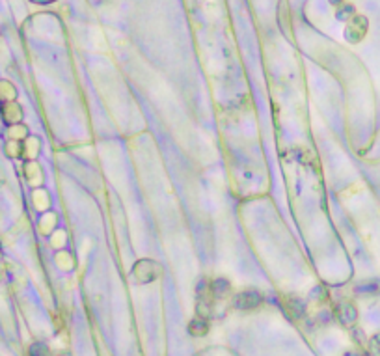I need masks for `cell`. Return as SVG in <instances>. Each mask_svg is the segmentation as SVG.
Instances as JSON below:
<instances>
[{
  "mask_svg": "<svg viewBox=\"0 0 380 356\" xmlns=\"http://www.w3.org/2000/svg\"><path fill=\"white\" fill-rule=\"evenodd\" d=\"M352 15H354V8H352V6H349V4H343L339 10H337V19H341V21L350 19Z\"/></svg>",
  "mask_w": 380,
  "mask_h": 356,
  "instance_id": "cell-10",
  "label": "cell"
},
{
  "mask_svg": "<svg viewBox=\"0 0 380 356\" xmlns=\"http://www.w3.org/2000/svg\"><path fill=\"white\" fill-rule=\"evenodd\" d=\"M135 278L140 284H149L160 278V265L153 259H140L135 265Z\"/></svg>",
  "mask_w": 380,
  "mask_h": 356,
  "instance_id": "cell-1",
  "label": "cell"
},
{
  "mask_svg": "<svg viewBox=\"0 0 380 356\" xmlns=\"http://www.w3.org/2000/svg\"><path fill=\"white\" fill-rule=\"evenodd\" d=\"M2 114H4V120L8 121V123H17V121L23 118V112H21L19 105H15V103H8V105H4Z\"/></svg>",
  "mask_w": 380,
  "mask_h": 356,
  "instance_id": "cell-6",
  "label": "cell"
},
{
  "mask_svg": "<svg viewBox=\"0 0 380 356\" xmlns=\"http://www.w3.org/2000/svg\"><path fill=\"white\" fill-rule=\"evenodd\" d=\"M330 2H332V4H339L341 6V0H330Z\"/></svg>",
  "mask_w": 380,
  "mask_h": 356,
  "instance_id": "cell-12",
  "label": "cell"
},
{
  "mask_svg": "<svg viewBox=\"0 0 380 356\" xmlns=\"http://www.w3.org/2000/svg\"><path fill=\"white\" fill-rule=\"evenodd\" d=\"M337 317H339V321L343 323V325H350V323L356 321V310L350 306V304H343V306L339 308Z\"/></svg>",
  "mask_w": 380,
  "mask_h": 356,
  "instance_id": "cell-7",
  "label": "cell"
},
{
  "mask_svg": "<svg viewBox=\"0 0 380 356\" xmlns=\"http://www.w3.org/2000/svg\"><path fill=\"white\" fill-rule=\"evenodd\" d=\"M289 306H287V311H289L293 317H300L302 313H304V306H302V302L298 301V298H289Z\"/></svg>",
  "mask_w": 380,
  "mask_h": 356,
  "instance_id": "cell-8",
  "label": "cell"
},
{
  "mask_svg": "<svg viewBox=\"0 0 380 356\" xmlns=\"http://www.w3.org/2000/svg\"><path fill=\"white\" fill-rule=\"evenodd\" d=\"M207 330H209V323H207L205 317H196L194 321H190L188 325V332L192 336H205Z\"/></svg>",
  "mask_w": 380,
  "mask_h": 356,
  "instance_id": "cell-5",
  "label": "cell"
},
{
  "mask_svg": "<svg viewBox=\"0 0 380 356\" xmlns=\"http://www.w3.org/2000/svg\"><path fill=\"white\" fill-rule=\"evenodd\" d=\"M367 34V19L364 15H352L347 25L345 38L350 43H358L364 40V35Z\"/></svg>",
  "mask_w": 380,
  "mask_h": 356,
  "instance_id": "cell-2",
  "label": "cell"
},
{
  "mask_svg": "<svg viewBox=\"0 0 380 356\" xmlns=\"http://www.w3.org/2000/svg\"><path fill=\"white\" fill-rule=\"evenodd\" d=\"M261 301H263V296H261L259 291H255V289H246V291L235 295L233 304H235V308H239V310H255V308L261 304Z\"/></svg>",
  "mask_w": 380,
  "mask_h": 356,
  "instance_id": "cell-3",
  "label": "cell"
},
{
  "mask_svg": "<svg viewBox=\"0 0 380 356\" xmlns=\"http://www.w3.org/2000/svg\"><path fill=\"white\" fill-rule=\"evenodd\" d=\"M371 347H373V352L376 356H380V334H376L373 340H371Z\"/></svg>",
  "mask_w": 380,
  "mask_h": 356,
  "instance_id": "cell-11",
  "label": "cell"
},
{
  "mask_svg": "<svg viewBox=\"0 0 380 356\" xmlns=\"http://www.w3.org/2000/svg\"><path fill=\"white\" fill-rule=\"evenodd\" d=\"M30 356H50L49 347L45 343H34L30 347Z\"/></svg>",
  "mask_w": 380,
  "mask_h": 356,
  "instance_id": "cell-9",
  "label": "cell"
},
{
  "mask_svg": "<svg viewBox=\"0 0 380 356\" xmlns=\"http://www.w3.org/2000/svg\"><path fill=\"white\" fill-rule=\"evenodd\" d=\"M230 293H231L230 282L224 280V278H218V280H215L211 284V295L215 296V298H224V296H227Z\"/></svg>",
  "mask_w": 380,
  "mask_h": 356,
  "instance_id": "cell-4",
  "label": "cell"
}]
</instances>
